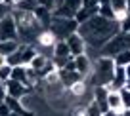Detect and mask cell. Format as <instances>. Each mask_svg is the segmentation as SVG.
Instances as JSON below:
<instances>
[{"mask_svg": "<svg viewBox=\"0 0 130 116\" xmlns=\"http://www.w3.org/2000/svg\"><path fill=\"white\" fill-rule=\"evenodd\" d=\"M78 27H80V23L77 19H67V17H56L54 15L50 31L54 32V36L57 40H67L71 34L78 32Z\"/></svg>", "mask_w": 130, "mask_h": 116, "instance_id": "3", "label": "cell"}, {"mask_svg": "<svg viewBox=\"0 0 130 116\" xmlns=\"http://www.w3.org/2000/svg\"><path fill=\"white\" fill-rule=\"evenodd\" d=\"M38 8L37 0H17L13 4V10H21V12H35Z\"/></svg>", "mask_w": 130, "mask_h": 116, "instance_id": "18", "label": "cell"}, {"mask_svg": "<svg viewBox=\"0 0 130 116\" xmlns=\"http://www.w3.org/2000/svg\"><path fill=\"white\" fill-rule=\"evenodd\" d=\"M103 116H122V114H119V112H115V110H107Z\"/></svg>", "mask_w": 130, "mask_h": 116, "instance_id": "32", "label": "cell"}, {"mask_svg": "<svg viewBox=\"0 0 130 116\" xmlns=\"http://www.w3.org/2000/svg\"><path fill=\"white\" fill-rule=\"evenodd\" d=\"M10 78H12V67L10 65L0 67V82H8Z\"/></svg>", "mask_w": 130, "mask_h": 116, "instance_id": "25", "label": "cell"}, {"mask_svg": "<svg viewBox=\"0 0 130 116\" xmlns=\"http://www.w3.org/2000/svg\"><path fill=\"white\" fill-rule=\"evenodd\" d=\"M80 8H82V0H63V2L54 10V15H56V17L75 19Z\"/></svg>", "mask_w": 130, "mask_h": 116, "instance_id": "6", "label": "cell"}, {"mask_svg": "<svg viewBox=\"0 0 130 116\" xmlns=\"http://www.w3.org/2000/svg\"><path fill=\"white\" fill-rule=\"evenodd\" d=\"M107 93H109V88H105V86H96L94 88V103L100 107V110L105 114L107 110H109V105H107Z\"/></svg>", "mask_w": 130, "mask_h": 116, "instance_id": "11", "label": "cell"}, {"mask_svg": "<svg viewBox=\"0 0 130 116\" xmlns=\"http://www.w3.org/2000/svg\"><path fill=\"white\" fill-rule=\"evenodd\" d=\"M48 57L42 55V53H37V57L31 61V65H29V68H32V71H37V72H42L44 71V67L48 65Z\"/></svg>", "mask_w": 130, "mask_h": 116, "instance_id": "19", "label": "cell"}, {"mask_svg": "<svg viewBox=\"0 0 130 116\" xmlns=\"http://www.w3.org/2000/svg\"><path fill=\"white\" fill-rule=\"evenodd\" d=\"M10 114H12L10 107L6 105V101H2V103H0V116H10Z\"/></svg>", "mask_w": 130, "mask_h": 116, "instance_id": "29", "label": "cell"}, {"mask_svg": "<svg viewBox=\"0 0 130 116\" xmlns=\"http://www.w3.org/2000/svg\"><path fill=\"white\" fill-rule=\"evenodd\" d=\"M121 32V25L115 19H105L102 15H94L92 19L80 23L78 34L84 38L86 48L94 52H102V48L107 42Z\"/></svg>", "mask_w": 130, "mask_h": 116, "instance_id": "1", "label": "cell"}, {"mask_svg": "<svg viewBox=\"0 0 130 116\" xmlns=\"http://www.w3.org/2000/svg\"><path fill=\"white\" fill-rule=\"evenodd\" d=\"M67 91H69L75 99H82V97L88 93V82H86V80H80V82H77V84H73Z\"/></svg>", "mask_w": 130, "mask_h": 116, "instance_id": "15", "label": "cell"}, {"mask_svg": "<svg viewBox=\"0 0 130 116\" xmlns=\"http://www.w3.org/2000/svg\"><path fill=\"white\" fill-rule=\"evenodd\" d=\"M37 53L38 52L32 44H21L17 48V52L8 57V65L10 67H29L31 61L37 57Z\"/></svg>", "mask_w": 130, "mask_h": 116, "instance_id": "5", "label": "cell"}, {"mask_svg": "<svg viewBox=\"0 0 130 116\" xmlns=\"http://www.w3.org/2000/svg\"><path fill=\"white\" fill-rule=\"evenodd\" d=\"M65 44H67V48H69V52H71V57H78V55H82V53H86V42H84V38H82L78 32H75V34H71L67 40H65Z\"/></svg>", "mask_w": 130, "mask_h": 116, "instance_id": "8", "label": "cell"}, {"mask_svg": "<svg viewBox=\"0 0 130 116\" xmlns=\"http://www.w3.org/2000/svg\"><path fill=\"white\" fill-rule=\"evenodd\" d=\"M37 2H38V6L50 10V12H54V10H56V0H37Z\"/></svg>", "mask_w": 130, "mask_h": 116, "instance_id": "27", "label": "cell"}, {"mask_svg": "<svg viewBox=\"0 0 130 116\" xmlns=\"http://www.w3.org/2000/svg\"><path fill=\"white\" fill-rule=\"evenodd\" d=\"M126 50H130V32H119L102 48L100 57H111L113 59L115 55H119L121 52H126Z\"/></svg>", "mask_w": 130, "mask_h": 116, "instance_id": "4", "label": "cell"}, {"mask_svg": "<svg viewBox=\"0 0 130 116\" xmlns=\"http://www.w3.org/2000/svg\"><path fill=\"white\" fill-rule=\"evenodd\" d=\"M35 17L38 19V23H40L44 29H50V25H52V19H54V12H50V10H46V8H42V6H38V8L35 10Z\"/></svg>", "mask_w": 130, "mask_h": 116, "instance_id": "14", "label": "cell"}, {"mask_svg": "<svg viewBox=\"0 0 130 116\" xmlns=\"http://www.w3.org/2000/svg\"><path fill=\"white\" fill-rule=\"evenodd\" d=\"M12 13H13V6H10L8 2H2V4H0V21L6 19V17L12 15Z\"/></svg>", "mask_w": 130, "mask_h": 116, "instance_id": "23", "label": "cell"}, {"mask_svg": "<svg viewBox=\"0 0 130 116\" xmlns=\"http://www.w3.org/2000/svg\"><path fill=\"white\" fill-rule=\"evenodd\" d=\"M21 116H35V110H23Z\"/></svg>", "mask_w": 130, "mask_h": 116, "instance_id": "34", "label": "cell"}, {"mask_svg": "<svg viewBox=\"0 0 130 116\" xmlns=\"http://www.w3.org/2000/svg\"><path fill=\"white\" fill-rule=\"evenodd\" d=\"M122 116H130V110H126V112H124V114H122Z\"/></svg>", "mask_w": 130, "mask_h": 116, "instance_id": "38", "label": "cell"}, {"mask_svg": "<svg viewBox=\"0 0 130 116\" xmlns=\"http://www.w3.org/2000/svg\"><path fill=\"white\" fill-rule=\"evenodd\" d=\"M124 72H126V80L130 82V65H126V67H124Z\"/></svg>", "mask_w": 130, "mask_h": 116, "instance_id": "33", "label": "cell"}, {"mask_svg": "<svg viewBox=\"0 0 130 116\" xmlns=\"http://www.w3.org/2000/svg\"><path fill=\"white\" fill-rule=\"evenodd\" d=\"M4 65H8V59H6V57L0 53V67H4Z\"/></svg>", "mask_w": 130, "mask_h": 116, "instance_id": "31", "label": "cell"}, {"mask_svg": "<svg viewBox=\"0 0 130 116\" xmlns=\"http://www.w3.org/2000/svg\"><path fill=\"white\" fill-rule=\"evenodd\" d=\"M6 2H8L10 6H13V4H15V2H17V0H6Z\"/></svg>", "mask_w": 130, "mask_h": 116, "instance_id": "35", "label": "cell"}, {"mask_svg": "<svg viewBox=\"0 0 130 116\" xmlns=\"http://www.w3.org/2000/svg\"><path fill=\"white\" fill-rule=\"evenodd\" d=\"M119 25H121V32H130V13H126V15L119 21Z\"/></svg>", "mask_w": 130, "mask_h": 116, "instance_id": "26", "label": "cell"}, {"mask_svg": "<svg viewBox=\"0 0 130 116\" xmlns=\"http://www.w3.org/2000/svg\"><path fill=\"white\" fill-rule=\"evenodd\" d=\"M6 89H8V97H13V99H23L25 95L31 93V88H29V86L21 84V82H17V80H12V78L6 82Z\"/></svg>", "mask_w": 130, "mask_h": 116, "instance_id": "9", "label": "cell"}, {"mask_svg": "<svg viewBox=\"0 0 130 116\" xmlns=\"http://www.w3.org/2000/svg\"><path fill=\"white\" fill-rule=\"evenodd\" d=\"M92 67H94V61L90 59L86 53L75 57V68H77V72L84 78V80H88V78H90V74H92Z\"/></svg>", "mask_w": 130, "mask_h": 116, "instance_id": "10", "label": "cell"}, {"mask_svg": "<svg viewBox=\"0 0 130 116\" xmlns=\"http://www.w3.org/2000/svg\"><path fill=\"white\" fill-rule=\"evenodd\" d=\"M124 88H126V89H130V82H126V86H124Z\"/></svg>", "mask_w": 130, "mask_h": 116, "instance_id": "37", "label": "cell"}, {"mask_svg": "<svg viewBox=\"0 0 130 116\" xmlns=\"http://www.w3.org/2000/svg\"><path fill=\"white\" fill-rule=\"evenodd\" d=\"M82 8L96 10V8H100V0H82Z\"/></svg>", "mask_w": 130, "mask_h": 116, "instance_id": "28", "label": "cell"}, {"mask_svg": "<svg viewBox=\"0 0 130 116\" xmlns=\"http://www.w3.org/2000/svg\"><path fill=\"white\" fill-rule=\"evenodd\" d=\"M2 2H6V0H0V4H2Z\"/></svg>", "mask_w": 130, "mask_h": 116, "instance_id": "39", "label": "cell"}, {"mask_svg": "<svg viewBox=\"0 0 130 116\" xmlns=\"http://www.w3.org/2000/svg\"><path fill=\"white\" fill-rule=\"evenodd\" d=\"M4 40H19L17 23L13 19V13L0 21V42H4Z\"/></svg>", "mask_w": 130, "mask_h": 116, "instance_id": "7", "label": "cell"}, {"mask_svg": "<svg viewBox=\"0 0 130 116\" xmlns=\"http://www.w3.org/2000/svg\"><path fill=\"white\" fill-rule=\"evenodd\" d=\"M27 74H29V67H12V80H17L27 86Z\"/></svg>", "mask_w": 130, "mask_h": 116, "instance_id": "17", "label": "cell"}, {"mask_svg": "<svg viewBox=\"0 0 130 116\" xmlns=\"http://www.w3.org/2000/svg\"><path fill=\"white\" fill-rule=\"evenodd\" d=\"M126 4H128V0H111V8L115 10V19L121 13H126Z\"/></svg>", "mask_w": 130, "mask_h": 116, "instance_id": "21", "label": "cell"}, {"mask_svg": "<svg viewBox=\"0 0 130 116\" xmlns=\"http://www.w3.org/2000/svg\"><path fill=\"white\" fill-rule=\"evenodd\" d=\"M19 40H4V42H0V53L8 59L12 53L17 52V48H19Z\"/></svg>", "mask_w": 130, "mask_h": 116, "instance_id": "16", "label": "cell"}, {"mask_svg": "<svg viewBox=\"0 0 130 116\" xmlns=\"http://www.w3.org/2000/svg\"><path fill=\"white\" fill-rule=\"evenodd\" d=\"M6 97H8V89H6V82H0V103H2V101H6Z\"/></svg>", "mask_w": 130, "mask_h": 116, "instance_id": "30", "label": "cell"}, {"mask_svg": "<svg viewBox=\"0 0 130 116\" xmlns=\"http://www.w3.org/2000/svg\"><path fill=\"white\" fill-rule=\"evenodd\" d=\"M59 72V80H61V84L65 86V88L69 89L73 84H77V82H80V80H84L80 74H78L77 71H69V68H61V71H57Z\"/></svg>", "mask_w": 130, "mask_h": 116, "instance_id": "12", "label": "cell"}, {"mask_svg": "<svg viewBox=\"0 0 130 116\" xmlns=\"http://www.w3.org/2000/svg\"><path fill=\"white\" fill-rule=\"evenodd\" d=\"M84 116H103V112L100 110V107L92 101V103H88L84 107Z\"/></svg>", "mask_w": 130, "mask_h": 116, "instance_id": "22", "label": "cell"}, {"mask_svg": "<svg viewBox=\"0 0 130 116\" xmlns=\"http://www.w3.org/2000/svg\"><path fill=\"white\" fill-rule=\"evenodd\" d=\"M113 61H115V65H117V67H126V65H130V50L121 52L119 55H115Z\"/></svg>", "mask_w": 130, "mask_h": 116, "instance_id": "20", "label": "cell"}, {"mask_svg": "<svg viewBox=\"0 0 130 116\" xmlns=\"http://www.w3.org/2000/svg\"><path fill=\"white\" fill-rule=\"evenodd\" d=\"M121 101H122V108L130 110V89H126V88L121 89Z\"/></svg>", "mask_w": 130, "mask_h": 116, "instance_id": "24", "label": "cell"}, {"mask_svg": "<svg viewBox=\"0 0 130 116\" xmlns=\"http://www.w3.org/2000/svg\"><path fill=\"white\" fill-rule=\"evenodd\" d=\"M107 105H109V110H115L119 114H124V108H122V101H121V91H115V89H109L107 93Z\"/></svg>", "mask_w": 130, "mask_h": 116, "instance_id": "13", "label": "cell"}, {"mask_svg": "<svg viewBox=\"0 0 130 116\" xmlns=\"http://www.w3.org/2000/svg\"><path fill=\"white\" fill-rule=\"evenodd\" d=\"M126 12L130 13V0H128V4H126Z\"/></svg>", "mask_w": 130, "mask_h": 116, "instance_id": "36", "label": "cell"}, {"mask_svg": "<svg viewBox=\"0 0 130 116\" xmlns=\"http://www.w3.org/2000/svg\"><path fill=\"white\" fill-rule=\"evenodd\" d=\"M113 76H115V61L111 57H98L94 61V67H92V74H90V82L92 86H109L113 82Z\"/></svg>", "mask_w": 130, "mask_h": 116, "instance_id": "2", "label": "cell"}]
</instances>
